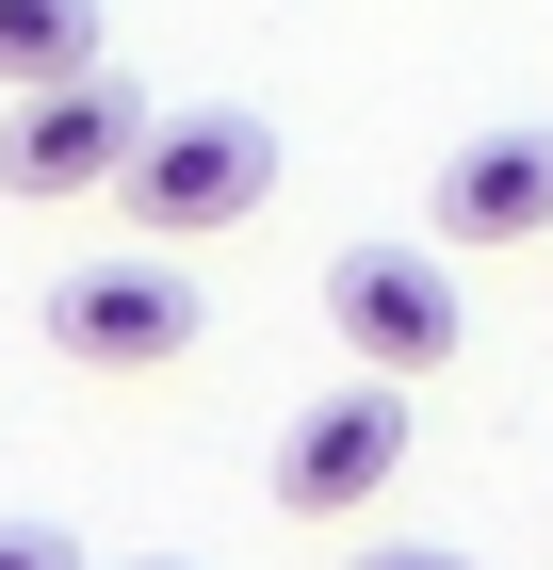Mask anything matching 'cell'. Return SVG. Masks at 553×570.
I'll use <instances>...</instances> for the list:
<instances>
[{"label": "cell", "mask_w": 553, "mask_h": 570, "mask_svg": "<svg viewBox=\"0 0 553 570\" xmlns=\"http://www.w3.org/2000/svg\"><path fill=\"white\" fill-rule=\"evenodd\" d=\"M358 570H488V554H456V538H375Z\"/></svg>", "instance_id": "obj_8"}, {"label": "cell", "mask_w": 553, "mask_h": 570, "mask_svg": "<svg viewBox=\"0 0 553 570\" xmlns=\"http://www.w3.org/2000/svg\"><path fill=\"white\" fill-rule=\"evenodd\" d=\"M424 196H440V245H553V131H472Z\"/></svg>", "instance_id": "obj_6"}, {"label": "cell", "mask_w": 553, "mask_h": 570, "mask_svg": "<svg viewBox=\"0 0 553 570\" xmlns=\"http://www.w3.org/2000/svg\"><path fill=\"white\" fill-rule=\"evenodd\" d=\"M260 196H277V131H260L245 98L164 115V131L130 147V179H115V213L147 228V245H213V228H245Z\"/></svg>", "instance_id": "obj_1"}, {"label": "cell", "mask_w": 553, "mask_h": 570, "mask_svg": "<svg viewBox=\"0 0 553 570\" xmlns=\"http://www.w3.org/2000/svg\"><path fill=\"white\" fill-rule=\"evenodd\" d=\"M196 326H213V294L179 277V245L82 262L66 294H49V343L82 358V375H164V358H196Z\"/></svg>", "instance_id": "obj_3"}, {"label": "cell", "mask_w": 553, "mask_h": 570, "mask_svg": "<svg viewBox=\"0 0 553 570\" xmlns=\"http://www.w3.org/2000/svg\"><path fill=\"white\" fill-rule=\"evenodd\" d=\"M391 473H407V392H391V375H358V392L294 407V440H277V473H260V489H277L294 522H358Z\"/></svg>", "instance_id": "obj_5"}, {"label": "cell", "mask_w": 553, "mask_h": 570, "mask_svg": "<svg viewBox=\"0 0 553 570\" xmlns=\"http://www.w3.org/2000/svg\"><path fill=\"white\" fill-rule=\"evenodd\" d=\"M98 66V0H0V82L49 98V82H82Z\"/></svg>", "instance_id": "obj_7"}, {"label": "cell", "mask_w": 553, "mask_h": 570, "mask_svg": "<svg viewBox=\"0 0 553 570\" xmlns=\"http://www.w3.org/2000/svg\"><path fill=\"white\" fill-rule=\"evenodd\" d=\"M147 131H164V115H147L115 66H82V82H49V98L0 115V196H115Z\"/></svg>", "instance_id": "obj_4"}, {"label": "cell", "mask_w": 553, "mask_h": 570, "mask_svg": "<svg viewBox=\"0 0 553 570\" xmlns=\"http://www.w3.org/2000/svg\"><path fill=\"white\" fill-rule=\"evenodd\" d=\"M130 570H196V554H130Z\"/></svg>", "instance_id": "obj_10"}, {"label": "cell", "mask_w": 553, "mask_h": 570, "mask_svg": "<svg viewBox=\"0 0 553 570\" xmlns=\"http://www.w3.org/2000/svg\"><path fill=\"white\" fill-rule=\"evenodd\" d=\"M0 570H82V554H66L49 522H0Z\"/></svg>", "instance_id": "obj_9"}, {"label": "cell", "mask_w": 553, "mask_h": 570, "mask_svg": "<svg viewBox=\"0 0 553 570\" xmlns=\"http://www.w3.org/2000/svg\"><path fill=\"white\" fill-rule=\"evenodd\" d=\"M326 343L358 358V375H456L472 309H456V245H342L326 262Z\"/></svg>", "instance_id": "obj_2"}]
</instances>
